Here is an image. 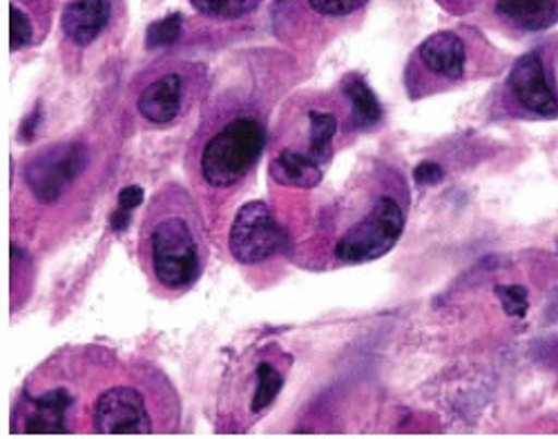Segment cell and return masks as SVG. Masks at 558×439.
Instances as JSON below:
<instances>
[{
  "label": "cell",
  "instance_id": "obj_1",
  "mask_svg": "<svg viewBox=\"0 0 558 439\" xmlns=\"http://www.w3.org/2000/svg\"><path fill=\"white\" fill-rule=\"evenodd\" d=\"M272 70L270 57L242 59L219 76L199 108V123L185 148L183 168L210 228H219L248 187L272 125V110L289 78Z\"/></svg>",
  "mask_w": 558,
  "mask_h": 439
},
{
  "label": "cell",
  "instance_id": "obj_2",
  "mask_svg": "<svg viewBox=\"0 0 558 439\" xmlns=\"http://www.w3.org/2000/svg\"><path fill=\"white\" fill-rule=\"evenodd\" d=\"M411 208L404 172L385 159H364L340 194L315 212L291 246L298 264L317 270L378 261L400 241Z\"/></svg>",
  "mask_w": 558,
  "mask_h": 439
},
{
  "label": "cell",
  "instance_id": "obj_3",
  "mask_svg": "<svg viewBox=\"0 0 558 439\" xmlns=\"http://www.w3.org/2000/svg\"><path fill=\"white\" fill-rule=\"evenodd\" d=\"M362 134L342 85L291 96L270 125V183L287 190L317 187L338 153Z\"/></svg>",
  "mask_w": 558,
  "mask_h": 439
},
{
  "label": "cell",
  "instance_id": "obj_4",
  "mask_svg": "<svg viewBox=\"0 0 558 439\" xmlns=\"http://www.w3.org/2000/svg\"><path fill=\"white\" fill-rule=\"evenodd\" d=\"M136 251L153 295L166 302L189 295L210 259V221L197 194L177 181L163 183L138 225Z\"/></svg>",
  "mask_w": 558,
  "mask_h": 439
},
{
  "label": "cell",
  "instance_id": "obj_5",
  "mask_svg": "<svg viewBox=\"0 0 558 439\" xmlns=\"http://www.w3.org/2000/svg\"><path fill=\"white\" fill-rule=\"evenodd\" d=\"M106 349H74L45 362L21 390L12 432H78L104 381L119 366Z\"/></svg>",
  "mask_w": 558,
  "mask_h": 439
},
{
  "label": "cell",
  "instance_id": "obj_6",
  "mask_svg": "<svg viewBox=\"0 0 558 439\" xmlns=\"http://www.w3.org/2000/svg\"><path fill=\"white\" fill-rule=\"evenodd\" d=\"M179 413L174 388L161 370L119 362L92 400L87 430L99 435L174 432Z\"/></svg>",
  "mask_w": 558,
  "mask_h": 439
},
{
  "label": "cell",
  "instance_id": "obj_7",
  "mask_svg": "<svg viewBox=\"0 0 558 439\" xmlns=\"http://www.w3.org/2000/svg\"><path fill=\"white\" fill-rule=\"evenodd\" d=\"M507 68L500 50L474 27H449L434 32L411 52L404 65L409 101L460 89L470 83L498 76Z\"/></svg>",
  "mask_w": 558,
  "mask_h": 439
},
{
  "label": "cell",
  "instance_id": "obj_8",
  "mask_svg": "<svg viewBox=\"0 0 558 439\" xmlns=\"http://www.w3.org/2000/svg\"><path fill=\"white\" fill-rule=\"evenodd\" d=\"M293 355L275 341L253 346L228 366L217 398V430L246 432L259 424L282 395Z\"/></svg>",
  "mask_w": 558,
  "mask_h": 439
},
{
  "label": "cell",
  "instance_id": "obj_9",
  "mask_svg": "<svg viewBox=\"0 0 558 439\" xmlns=\"http://www.w3.org/2000/svg\"><path fill=\"white\" fill-rule=\"evenodd\" d=\"M204 63L183 57H161L128 85V114L134 125L168 130L202 108L210 89Z\"/></svg>",
  "mask_w": 558,
  "mask_h": 439
},
{
  "label": "cell",
  "instance_id": "obj_10",
  "mask_svg": "<svg viewBox=\"0 0 558 439\" xmlns=\"http://www.w3.org/2000/svg\"><path fill=\"white\" fill-rule=\"evenodd\" d=\"M371 0H277L272 32L277 40L302 57H317L342 34L355 29Z\"/></svg>",
  "mask_w": 558,
  "mask_h": 439
},
{
  "label": "cell",
  "instance_id": "obj_11",
  "mask_svg": "<svg viewBox=\"0 0 558 439\" xmlns=\"http://www.w3.org/2000/svg\"><path fill=\"white\" fill-rule=\"evenodd\" d=\"M494 110L511 121H558V40L514 61L496 92Z\"/></svg>",
  "mask_w": 558,
  "mask_h": 439
},
{
  "label": "cell",
  "instance_id": "obj_12",
  "mask_svg": "<svg viewBox=\"0 0 558 439\" xmlns=\"http://www.w3.org/2000/svg\"><path fill=\"white\" fill-rule=\"evenodd\" d=\"M128 10L123 0H68L59 16V50L70 72L119 40Z\"/></svg>",
  "mask_w": 558,
  "mask_h": 439
},
{
  "label": "cell",
  "instance_id": "obj_13",
  "mask_svg": "<svg viewBox=\"0 0 558 439\" xmlns=\"http://www.w3.org/2000/svg\"><path fill=\"white\" fill-rule=\"evenodd\" d=\"M228 251L232 261L244 270L268 268L287 257L291 259V236L275 210L255 199L240 206L230 219Z\"/></svg>",
  "mask_w": 558,
  "mask_h": 439
},
{
  "label": "cell",
  "instance_id": "obj_14",
  "mask_svg": "<svg viewBox=\"0 0 558 439\" xmlns=\"http://www.w3.org/2000/svg\"><path fill=\"white\" fill-rule=\"evenodd\" d=\"M92 153L83 141H57L27 157L21 170L23 187L40 206H57L89 168Z\"/></svg>",
  "mask_w": 558,
  "mask_h": 439
},
{
  "label": "cell",
  "instance_id": "obj_15",
  "mask_svg": "<svg viewBox=\"0 0 558 439\" xmlns=\"http://www.w3.org/2000/svg\"><path fill=\"white\" fill-rule=\"evenodd\" d=\"M485 21L507 34H538L558 23V0H481Z\"/></svg>",
  "mask_w": 558,
  "mask_h": 439
},
{
  "label": "cell",
  "instance_id": "obj_16",
  "mask_svg": "<svg viewBox=\"0 0 558 439\" xmlns=\"http://www.w3.org/2000/svg\"><path fill=\"white\" fill-rule=\"evenodd\" d=\"M59 0H10V50H29L48 36Z\"/></svg>",
  "mask_w": 558,
  "mask_h": 439
},
{
  "label": "cell",
  "instance_id": "obj_17",
  "mask_svg": "<svg viewBox=\"0 0 558 439\" xmlns=\"http://www.w3.org/2000/svg\"><path fill=\"white\" fill-rule=\"evenodd\" d=\"M340 85L351 99V106H353V112H355V119H357L362 132L364 134L376 132L383 125L385 112H383V106L378 101V96L374 94V89L368 87V83L357 72L347 74L340 81Z\"/></svg>",
  "mask_w": 558,
  "mask_h": 439
},
{
  "label": "cell",
  "instance_id": "obj_18",
  "mask_svg": "<svg viewBox=\"0 0 558 439\" xmlns=\"http://www.w3.org/2000/svg\"><path fill=\"white\" fill-rule=\"evenodd\" d=\"M191 5L197 14L210 21L232 23L248 19L253 12H257L262 0H191Z\"/></svg>",
  "mask_w": 558,
  "mask_h": 439
},
{
  "label": "cell",
  "instance_id": "obj_19",
  "mask_svg": "<svg viewBox=\"0 0 558 439\" xmlns=\"http://www.w3.org/2000/svg\"><path fill=\"white\" fill-rule=\"evenodd\" d=\"M181 29H183L181 14H172L168 19H161V21H157L148 27L146 47H148V50H159V47H168L174 40H179Z\"/></svg>",
  "mask_w": 558,
  "mask_h": 439
},
{
  "label": "cell",
  "instance_id": "obj_20",
  "mask_svg": "<svg viewBox=\"0 0 558 439\" xmlns=\"http://www.w3.org/2000/svg\"><path fill=\"white\" fill-rule=\"evenodd\" d=\"M498 295L505 302V308L509 315L521 317L527 308V295L521 285H507L505 290H498Z\"/></svg>",
  "mask_w": 558,
  "mask_h": 439
},
{
  "label": "cell",
  "instance_id": "obj_21",
  "mask_svg": "<svg viewBox=\"0 0 558 439\" xmlns=\"http://www.w3.org/2000/svg\"><path fill=\"white\" fill-rule=\"evenodd\" d=\"M413 179H415V183H421V185H432V183H438L442 179V170H440L438 163L425 161V163L415 168Z\"/></svg>",
  "mask_w": 558,
  "mask_h": 439
},
{
  "label": "cell",
  "instance_id": "obj_22",
  "mask_svg": "<svg viewBox=\"0 0 558 439\" xmlns=\"http://www.w3.org/2000/svg\"><path fill=\"white\" fill-rule=\"evenodd\" d=\"M436 3H438L445 12H449V14H453V16H464V14L474 12V10L478 8L481 0H436Z\"/></svg>",
  "mask_w": 558,
  "mask_h": 439
},
{
  "label": "cell",
  "instance_id": "obj_23",
  "mask_svg": "<svg viewBox=\"0 0 558 439\" xmlns=\"http://www.w3.org/2000/svg\"><path fill=\"white\" fill-rule=\"evenodd\" d=\"M142 202H144V190L138 187V185H130V187H125V190L121 192V197H119V210L132 212Z\"/></svg>",
  "mask_w": 558,
  "mask_h": 439
},
{
  "label": "cell",
  "instance_id": "obj_24",
  "mask_svg": "<svg viewBox=\"0 0 558 439\" xmlns=\"http://www.w3.org/2000/svg\"><path fill=\"white\" fill-rule=\"evenodd\" d=\"M275 3H277V0H275Z\"/></svg>",
  "mask_w": 558,
  "mask_h": 439
}]
</instances>
